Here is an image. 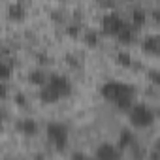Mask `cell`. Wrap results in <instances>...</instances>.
Listing matches in <instances>:
<instances>
[{
    "instance_id": "cell-1",
    "label": "cell",
    "mask_w": 160,
    "mask_h": 160,
    "mask_svg": "<svg viewBox=\"0 0 160 160\" xmlns=\"http://www.w3.org/2000/svg\"><path fill=\"white\" fill-rule=\"evenodd\" d=\"M102 96L113 104L117 109L121 111H128L136 100V89L126 83V81H119V79H109V81H106L100 89Z\"/></svg>"
},
{
    "instance_id": "cell-2",
    "label": "cell",
    "mask_w": 160,
    "mask_h": 160,
    "mask_svg": "<svg viewBox=\"0 0 160 160\" xmlns=\"http://www.w3.org/2000/svg\"><path fill=\"white\" fill-rule=\"evenodd\" d=\"M128 121L136 128H149L154 124L156 115L147 104H132V108L128 109Z\"/></svg>"
},
{
    "instance_id": "cell-3",
    "label": "cell",
    "mask_w": 160,
    "mask_h": 160,
    "mask_svg": "<svg viewBox=\"0 0 160 160\" xmlns=\"http://www.w3.org/2000/svg\"><path fill=\"white\" fill-rule=\"evenodd\" d=\"M45 134H47V139L49 143L57 149V151H64L68 147V141H70V130L64 122H58V121H51L47 126H45Z\"/></svg>"
},
{
    "instance_id": "cell-4",
    "label": "cell",
    "mask_w": 160,
    "mask_h": 160,
    "mask_svg": "<svg viewBox=\"0 0 160 160\" xmlns=\"http://www.w3.org/2000/svg\"><path fill=\"white\" fill-rule=\"evenodd\" d=\"M124 25H126V21L119 15V13H115V12H108L104 17H102V30H104V34H108V36H117L122 28H124Z\"/></svg>"
},
{
    "instance_id": "cell-5",
    "label": "cell",
    "mask_w": 160,
    "mask_h": 160,
    "mask_svg": "<svg viewBox=\"0 0 160 160\" xmlns=\"http://www.w3.org/2000/svg\"><path fill=\"white\" fill-rule=\"evenodd\" d=\"M45 85H49V87H51V89H53V91L60 96V100L72 94V81H70V79H68L66 75L53 73V75H49V77H47Z\"/></svg>"
},
{
    "instance_id": "cell-6",
    "label": "cell",
    "mask_w": 160,
    "mask_h": 160,
    "mask_svg": "<svg viewBox=\"0 0 160 160\" xmlns=\"http://www.w3.org/2000/svg\"><path fill=\"white\" fill-rule=\"evenodd\" d=\"M15 130L21 134V136H36L38 134V122L34 119H28V117H23L15 122Z\"/></svg>"
},
{
    "instance_id": "cell-7",
    "label": "cell",
    "mask_w": 160,
    "mask_h": 160,
    "mask_svg": "<svg viewBox=\"0 0 160 160\" xmlns=\"http://www.w3.org/2000/svg\"><path fill=\"white\" fill-rule=\"evenodd\" d=\"M94 156L100 158V160H113V158H119V156H121V151H119L113 143H102V145L96 149Z\"/></svg>"
},
{
    "instance_id": "cell-8",
    "label": "cell",
    "mask_w": 160,
    "mask_h": 160,
    "mask_svg": "<svg viewBox=\"0 0 160 160\" xmlns=\"http://www.w3.org/2000/svg\"><path fill=\"white\" fill-rule=\"evenodd\" d=\"M138 30H139V28H136L134 25L126 23V25H124V28H122L115 38H117L122 45H130V43H134V42H136V38H138Z\"/></svg>"
},
{
    "instance_id": "cell-9",
    "label": "cell",
    "mask_w": 160,
    "mask_h": 160,
    "mask_svg": "<svg viewBox=\"0 0 160 160\" xmlns=\"http://www.w3.org/2000/svg\"><path fill=\"white\" fill-rule=\"evenodd\" d=\"M6 15H8V19H12V21H23V19L27 17V8H25V4L19 0V2H13V4L8 6Z\"/></svg>"
},
{
    "instance_id": "cell-10",
    "label": "cell",
    "mask_w": 160,
    "mask_h": 160,
    "mask_svg": "<svg viewBox=\"0 0 160 160\" xmlns=\"http://www.w3.org/2000/svg\"><path fill=\"white\" fill-rule=\"evenodd\" d=\"M138 145V138L136 134L130 130V128H122L121 130V136H119V147L121 149H132Z\"/></svg>"
},
{
    "instance_id": "cell-11",
    "label": "cell",
    "mask_w": 160,
    "mask_h": 160,
    "mask_svg": "<svg viewBox=\"0 0 160 160\" xmlns=\"http://www.w3.org/2000/svg\"><path fill=\"white\" fill-rule=\"evenodd\" d=\"M141 49H143L145 53L156 57L158 51H160V40H158V36H147V38L141 42Z\"/></svg>"
},
{
    "instance_id": "cell-12",
    "label": "cell",
    "mask_w": 160,
    "mask_h": 160,
    "mask_svg": "<svg viewBox=\"0 0 160 160\" xmlns=\"http://www.w3.org/2000/svg\"><path fill=\"white\" fill-rule=\"evenodd\" d=\"M40 100H42L43 104H57V102L60 100V96H58L49 85H42V87H40Z\"/></svg>"
},
{
    "instance_id": "cell-13",
    "label": "cell",
    "mask_w": 160,
    "mask_h": 160,
    "mask_svg": "<svg viewBox=\"0 0 160 160\" xmlns=\"http://www.w3.org/2000/svg\"><path fill=\"white\" fill-rule=\"evenodd\" d=\"M28 81H30L32 85H36V87H42V85H45V81H47V75H45L43 70L36 68V70H32V72L28 73Z\"/></svg>"
},
{
    "instance_id": "cell-14",
    "label": "cell",
    "mask_w": 160,
    "mask_h": 160,
    "mask_svg": "<svg viewBox=\"0 0 160 160\" xmlns=\"http://www.w3.org/2000/svg\"><path fill=\"white\" fill-rule=\"evenodd\" d=\"M13 75V62L12 60H0V81H6Z\"/></svg>"
},
{
    "instance_id": "cell-15",
    "label": "cell",
    "mask_w": 160,
    "mask_h": 160,
    "mask_svg": "<svg viewBox=\"0 0 160 160\" xmlns=\"http://www.w3.org/2000/svg\"><path fill=\"white\" fill-rule=\"evenodd\" d=\"M145 19H147L145 10L138 8V10H134V12H132V21H130V25H134L136 28H141V25H145Z\"/></svg>"
},
{
    "instance_id": "cell-16",
    "label": "cell",
    "mask_w": 160,
    "mask_h": 160,
    "mask_svg": "<svg viewBox=\"0 0 160 160\" xmlns=\"http://www.w3.org/2000/svg\"><path fill=\"white\" fill-rule=\"evenodd\" d=\"M83 42H85L89 47H96V45H98V32L87 30V32L83 34Z\"/></svg>"
},
{
    "instance_id": "cell-17",
    "label": "cell",
    "mask_w": 160,
    "mask_h": 160,
    "mask_svg": "<svg viewBox=\"0 0 160 160\" xmlns=\"http://www.w3.org/2000/svg\"><path fill=\"white\" fill-rule=\"evenodd\" d=\"M117 60H119V64H122V66H126V68H130V66H136L134 58H132L128 53H124V51H121V53L117 55Z\"/></svg>"
},
{
    "instance_id": "cell-18",
    "label": "cell",
    "mask_w": 160,
    "mask_h": 160,
    "mask_svg": "<svg viewBox=\"0 0 160 160\" xmlns=\"http://www.w3.org/2000/svg\"><path fill=\"white\" fill-rule=\"evenodd\" d=\"M79 32H81V28H79L77 25H68V27H66V34L72 36V38H77Z\"/></svg>"
},
{
    "instance_id": "cell-19",
    "label": "cell",
    "mask_w": 160,
    "mask_h": 160,
    "mask_svg": "<svg viewBox=\"0 0 160 160\" xmlns=\"http://www.w3.org/2000/svg\"><path fill=\"white\" fill-rule=\"evenodd\" d=\"M15 104H17V106H21V108H25V106H27V96H25V94H21V92H19V94H15Z\"/></svg>"
},
{
    "instance_id": "cell-20",
    "label": "cell",
    "mask_w": 160,
    "mask_h": 160,
    "mask_svg": "<svg viewBox=\"0 0 160 160\" xmlns=\"http://www.w3.org/2000/svg\"><path fill=\"white\" fill-rule=\"evenodd\" d=\"M149 77H151V81H152L154 85L160 83V77H158V72H156V70H151V72H149Z\"/></svg>"
},
{
    "instance_id": "cell-21",
    "label": "cell",
    "mask_w": 160,
    "mask_h": 160,
    "mask_svg": "<svg viewBox=\"0 0 160 160\" xmlns=\"http://www.w3.org/2000/svg\"><path fill=\"white\" fill-rule=\"evenodd\" d=\"M6 96H8V85L4 81H0V100L6 98Z\"/></svg>"
},
{
    "instance_id": "cell-22",
    "label": "cell",
    "mask_w": 160,
    "mask_h": 160,
    "mask_svg": "<svg viewBox=\"0 0 160 160\" xmlns=\"http://www.w3.org/2000/svg\"><path fill=\"white\" fill-rule=\"evenodd\" d=\"M2 128H4V119H2V115H0V132H2Z\"/></svg>"
},
{
    "instance_id": "cell-23",
    "label": "cell",
    "mask_w": 160,
    "mask_h": 160,
    "mask_svg": "<svg viewBox=\"0 0 160 160\" xmlns=\"http://www.w3.org/2000/svg\"><path fill=\"white\" fill-rule=\"evenodd\" d=\"M2 55H4V51H2V47H0V58H2Z\"/></svg>"
}]
</instances>
